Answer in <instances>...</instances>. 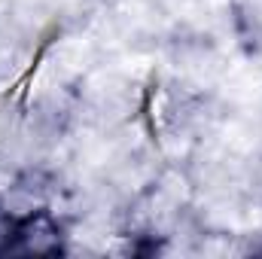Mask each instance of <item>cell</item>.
<instances>
[{
    "label": "cell",
    "mask_w": 262,
    "mask_h": 259,
    "mask_svg": "<svg viewBox=\"0 0 262 259\" xmlns=\"http://www.w3.org/2000/svg\"><path fill=\"white\" fill-rule=\"evenodd\" d=\"M12 226H15V217H9V213L3 210V204H0V256H3V253H6V247H9Z\"/></svg>",
    "instance_id": "cell-1"
}]
</instances>
